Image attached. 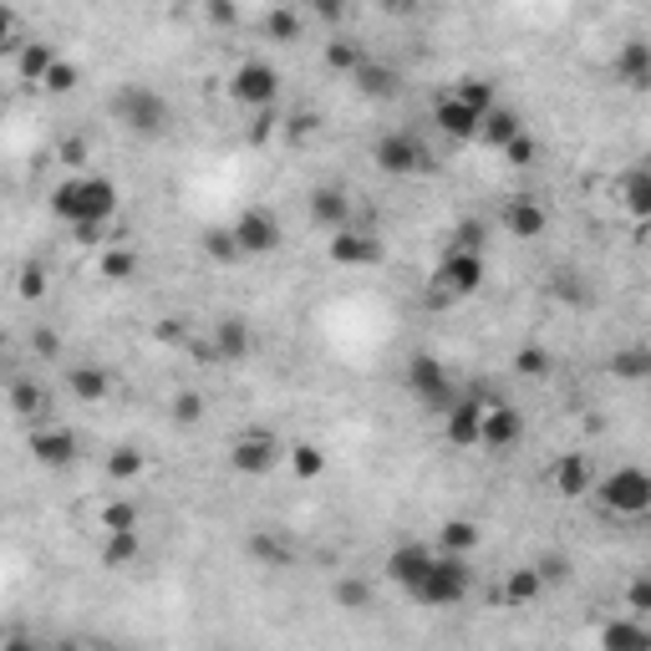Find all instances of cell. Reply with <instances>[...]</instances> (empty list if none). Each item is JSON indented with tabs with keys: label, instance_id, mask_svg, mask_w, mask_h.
I'll list each match as a JSON object with an SVG mask.
<instances>
[{
	"label": "cell",
	"instance_id": "cell-47",
	"mask_svg": "<svg viewBox=\"0 0 651 651\" xmlns=\"http://www.w3.org/2000/svg\"><path fill=\"white\" fill-rule=\"evenodd\" d=\"M204 412H209L204 392H178V398H173V423L194 427V423H204Z\"/></svg>",
	"mask_w": 651,
	"mask_h": 651
},
{
	"label": "cell",
	"instance_id": "cell-56",
	"mask_svg": "<svg viewBox=\"0 0 651 651\" xmlns=\"http://www.w3.org/2000/svg\"><path fill=\"white\" fill-rule=\"evenodd\" d=\"M275 128H280V118H275V112H270V107H260V112H254V128H250V138H254V143H265V138L275 133Z\"/></svg>",
	"mask_w": 651,
	"mask_h": 651
},
{
	"label": "cell",
	"instance_id": "cell-7",
	"mask_svg": "<svg viewBox=\"0 0 651 651\" xmlns=\"http://www.w3.org/2000/svg\"><path fill=\"white\" fill-rule=\"evenodd\" d=\"M408 392L423 402L427 412H448V402L458 398V392H453V382H448V367H443L438 357H427V351L408 361Z\"/></svg>",
	"mask_w": 651,
	"mask_h": 651
},
{
	"label": "cell",
	"instance_id": "cell-25",
	"mask_svg": "<svg viewBox=\"0 0 651 651\" xmlns=\"http://www.w3.org/2000/svg\"><path fill=\"white\" fill-rule=\"evenodd\" d=\"M52 62H56L52 41H21V52H15V72H21V82H31V87H41V77H46Z\"/></svg>",
	"mask_w": 651,
	"mask_h": 651
},
{
	"label": "cell",
	"instance_id": "cell-27",
	"mask_svg": "<svg viewBox=\"0 0 651 651\" xmlns=\"http://www.w3.org/2000/svg\"><path fill=\"white\" fill-rule=\"evenodd\" d=\"M621 204H626V214H631L637 225H647V219H651V173H647V169L626 173V184H621Z\"/></svg>",
	"mask_w": 651,
	"mask_h": 651
},
{
	"label": "cell",
	"instance_id": "cell-61",
	"mask_svg": "<svg viewBox=\"0 0 651 651\" xmlns=\"http://www.w3.org/2000/svg\"><path fill=\"white\" fill-rule=\"evenodd\" d=\"M0 377H6V336H0Z\"/></svg>",
	"mask_w": 651,
	"mask_h": 651
},
{
	"label": "cell",
	"instance_id": "cell-48",
	"mask_svg": "<svg viewBox=\"0 0 651 651\" xmlns=\"http://www.w3.org/2000/svg\"><path fill=\"white\" fill-rule=\"evenodd\" d=\"M361 46H351V41H332V46H326V67L332 72H346V77H351V72L361 67Z\"/></svg>",
	"mask_w": 651,
	"mask_h": 651
},
{
	"label": "cell",
	"instance_id": "cell-18",
	"mask_svg": "<svg viewBox=\"0 0 651 651\" xmlns=\"http://www.w3.org/2000/svg\"><path fill=\"white\" fill-rule=\"evenodd\" d=\"M209 346H214V357L219 361H245L254 351V336H250V326H245L240 316H225V321H214Z\"/></svg>",
	"mask_w": 651,
	"mask_h": 651
},
{
	"label": "cell",
	"instance_id": "cell-44",
	"mask_svg": "<svg viewBox=\"0 0 651 651\" xmlns=\"http://www.w3.org/2000/svg\"><path fill=\"white\" fill-rule=\"evenodd\" d=\"M46 265H41V260H26V265H21V275H15V295H21V301H41V295H46Z\"/></svg>",
	"mask_w": 651,
	"mask_h": 651
},
{
	"label": "cell",
	"instance_id": "cell-50",
	"mask_svg": "<svg viewBox=\"0 0 651 651\" xmlns=\"http://www.w3.org/2000/svg\"><path fill=\"white\" fill-rule=\"evenodd\" d=\"M102 530H138V509L128 504V499H112V504L102 509Z\"/></svg>",
	"mask_w": 651,
	"mask_h": 651
},
{
	"label": "cell",
	"instance_id": "cell-39",
	"mask_svg": "<svg viewBox=\"0 0 651 651\" xmlns=\"http://www.w3.org/2000/svg\"><path fill=\"white\" fill-rule=\"evenodd\" d=\"M77 82H82V72L72 67V62H62V56H56L52 67H46V77H41V93L67 97V93H77Z\"/></svg>",
	"mask_w": 651,
	"mask_h": 651
},
{
	"label": "cell",
	"instance_id": "cell-46",
	"mask_svg": "<svg viewBox=\"0 0 651 651\" xmlns=\"http://www.w3.org/2000/svg\"><path fill=\"white\" fill-rule=\"evenodd\" d=\"M514 372L519 377H550V351H545V346H519V351H514Z\"/></svg>",
	"mask_w": 651,
	"mask_h": 651
},
{
	"label": "cell",
	"instance_id": "cell-23",
	"mask_svg": "<svg viewBox=\"0 0 651 651\" xmlns=\"http://www.w3.org/2000/svg\"><path fill=\"white\" fill-rule=\"evenodd\" d=\"M346 219H351V199H346L341 188H316L311 194V225L316 229H346Z\"/></svg>",
	"mask_w": 651,
	"mask_h": 651
},
{
	"label": "cell",
	"instance_id": "cell-11",
	"mask_svg": "<svg viewBox=\"0 0 651 651\" xmlns=\"http://www.w3.org/2000/svg\"><path fill=\"white\" fill-rule=\"evenodd\" d=\"M519 438H524V417H519L509 402H489V408H484V423H479V448L509 453V448H519Z\"/></svg>",
	"mask_w": 651,
	"mask_h": 651
},
{
	"label": "cell",
	"instance_id": "cell-5",
	"mask_svg": "<svg viewBox=\"0 0 651 651\" xmlns=\"http://www.w3.org/2000/svg\"><path fill=\"white\" fill-rule=\"evenodd\" d=\"M600 493V504L611 509V514H626V519H641L651 509V474L647 468H616L606 474L600 484H590Z\"/></svg>",
	"mask_w": 651,
	"mask_h": 651
},
{
	"label": "cell",
	"instance_id": "cell-38",
	"mask_svg": "<svg viewBox=\"0 0 651 651\" xmlns=\"http://www.w3.org/2000/svg\"><path fill=\"white\" fill-rule=\"evenodd\" d=\"M138 275V254L128 245H107L102 250V280H133Z\"/></svg>",
	"mask_w": 651,
	"mask_h": 651
},
{
	"label": "cell",
	"instance_id": "cell-3",
	"mask_svg": "<svg viewBox=\"0 0 651 651\" xmlns=\"http://www.w3.org/2000/svg\"><path fill=\"white\" fill-rule=\"evenodd\" d=\"M112 118L128 128V133L138 138H163L173 128V107L163 102V93H153V87H122V93H112Z\"/></svg>",
	"mask_w": 651,
	"mask_h": 651
},
{
	"label": "cell",
	"instance_id": "cell-33",
	"mask_svg": "<svg viewBox=\"0 0 651 651\" xmlns=\"http://www.w3.org/2000/svg\"><path fill=\"white\" fill-rule=\"evenodd\" d=\"M600 641H606V647L611 651H626V647H651V626L641 621H611L606 626V631H600Z\"/></svg>",
	"mask_w": 651,
	"mask_h": 651
},
{
	"label": "cell",
	"instance_id": "cell-16",
	"mask_svg": "<svg viewBox=\"0 0 651 651\" xmlns=\"http://www.w3.org/2000/svg\"><path fill=\"white\" fill-rule=\"evenodd\" d=\"M550 225V214L540 199H530V194H519V199L504 204V229L514 235V240H540Z\"/></svg>",
	"mask_w": 651,
	"mask_h": 651
},
{
	"label": "cell",
	"instance_id": "cell-8",
	"mask_svg": "<svg viewBox=\"0 0 651 651\" xmlns=\"http://www.w3.org/2000/svg\"><path fill=\"white\" fill-rule=\"evenodd\" d=\"M280 453H285V443H280L275 433H265V427H254V433H240V438H235L229 468L245 474V479H260V474H270V468L280 464Z\"/></svg>",
	"mask_w": 651,
	"mask_h": 651
},
{
	"label": "cell",
	"instance_id": "cell-57",
	"mask_svg": "<svg viewBox=\"0 0 651 651\" xmlns=\"http://www.w3.org/2000/svg\"><path fill=\"white\" fill-rule=\"evenodd\" d=\"M311 11H316L326 26H336V21L346 15V0H311Z\"/></svg>",
	"mask_w": 651,
	"mask_h": 651
},
{
	"label": "cell",
	"instance_id": "cell-40",
	"mask_svg": "<svg viewBox=\"0 0 651 651\" xmlns=\"http://www.w3.org/2000/svg\"><path fill=\"white\" fill-rule=\"evenodd\" d=\"M280 133H285V143H311V138L321 133V118L311 112V107H301V112H291V118H280Z\"/></svg>",
	"mask_w": 651,
	"mask_h": 651
},
{
	"label": "cell",
	"instance_id": "cell-15",
	"mask_svg": "<svg viewBox=\"0 0 651 651\" xmlns=\"http://www.w3.org/2000/svg\"><path fill=\"white\" fill-rule=\"evenodd\" d=\"M479 118L484 112H474L464 97H438V107H433V122H438L448 138H458V143H474V138H479Z\"/></svg>",
	"mask_w": 651,
	"mask_h": 651
},
{
	"label": "cell",
	"instance_id": "cell-32",
	"mask_svg": "<svg viewBox=\"0 0 651 651\" xmlns=\"http://www.w3.org/2000/svg\"><path fill=\"white\" fill-rule=\"evenodd\" d=\"M52 408V392L41 382H11V412L15 417H41V412Z\"/></svg>",
	"mask_w": 651,
	"mask_h": 651
},
{
	"label": "cell",
	"instance_id": "cell-60",
	"mask_svg": "<svg viewBox=\"0 0 651 651\" xmlns=\"http://www.w3.org/2000/svg\"><path fill=\"white\" fill-rule=\"evenodd\" d=\"M555 285H560V301H585V291H581V280H565V275H560V280H555Z\"/></svg>",
	"mask_w": 651,
	"mask_h": 651
},
{
	"label": "cell",
	"instance_id": "cell-4",
	"mask_svg": "<svg viewBox=\"0 0 651 651\" xmlns=\"http://www.w3.org/2000/svg\"><path fill=\"white\" fill-rule=\"evenodd\" d=\"M479 285H484V254H474V250H443L438 270H433V306L468 301V295H479Z\"/></svg>",
	"mask_w": 651,
	"mask_h": 651
},
{
	"label": "cell",
	"instance_id": "cell-21",
	"mask_svg": "<svg viewBox=\"0 0 651 651\" xmlns=\"http://www.w3.org/2000/svg\"><path fill=\"white\" fill-rule=\"evenodd\" d=\"M514 133H524V118H519L514 107L493 102L489 112L479 118V138H474V143H484V148H504Z\"/></svg>",
	"mask_w": 651,
	"mask_h": 651
},
{
	"label": "cell",
	"instance_id": "cell-43",
	"mask_svg": "<svg viewBox=\"0 0 651 651\" xmlns=\"http://www.w3.org/2000/svg\"><path fill=\"white\" fill-rule=\"evenodd\" d=\"M484 245H489V225H484V219H464V225L448 235V250H474V254H484Z\"/></svg>",
	"mask_w": 651,
	"mask_h": 651
},
{
	"label": "cell",
	"instance_id": "cell-49",
	"mask_svg": "<svg viewBox=\"0 0 651 651\" xmlns=\"http://www.w3.org/2000/svg\"><path fill=\"white\" fill-rule=\"evenodd\" d=\"M499 153L509 159V169H530V163H534V153H540V143H534L530 133H514L504 148H499Z\"/></svg>",
	"mask_w": 651,
	"mask_h": 651
},
{
	"label": "cell",
	"instance_id": "cell-36",
	"mask_svg": "<svg viewBox=\"0 0 651 651\" xmlns=\"http://www.w3.org/2000/svg\"><path fill=\"white\" fill-rule=\"evenodd\" d=\"M138 474H143V448H128V443H122V448L107 453V479L112 484H133Z\"/></svg>",
	"mask_w": 651,
	"mask_h": 651
},
{
	"label": "cell",
	"instance_id": "cell-26",
	"mask_svg": "<svg viewBox=\"0 0 651 651\" xmlns=\"http://www.w3.org/2000/svg\"><path fill=\"white\" fill-rule=\"evenodd\" d=\"M540 590H545L540 571H534V565H519V571L504 575V590H499V600H504V606H530Z\"/></svg>",
	"mask_w": 651,
	"mask_h": 651
},
{
	"label": "cell",
	"instance_id": "cell-37",
	"mask_svg": "<svg viewBox=\"0 0 651 651\" xmlns=\"http://www.w3.org/2000/svg\"><path fill=\"white\" fill-rule=\"evenodd\" d=\"M199 245H204V254H209L214 265H235V260H245L240 245H235V235H229V229H204Z\"/></svg>",
	"mask_w": 651,
	"mask_h": 651
},
{
	"label": "cell",
	"instance_id": "cell-14",
	"mask_svg": "<svg viewBox=\"0 0 651 651\" xmlns=\"http://www.w3.org/2000/svg\"><path fill=\"white\" fill-rule=\"evenodd\" d=\"M31 458L41 468H67V464H77V438H72L67 427H36L31 433Z\"/></svg>",
	"mask_w": 651,
	"mask_h": 651
},
{
	"label": "cell",
	"instance_id": "cell-41",
	"mask_svg": "<svg viewBox=\"0 0 651 651\" xmlns=\"http://www.w3.org/2000/svg\"><path fill=\"white\" fill-rule=\"evenodd\" d=\"M336 606H341V611H367V606H372V585L357 581V575L336 581Z\"/></svg>",
	"mask_w": 651,
	"mask_h": 651
},
{
	"label": "cell",
	"instance_id": "cell-13",
	"mask_svg": "<svg viewBox=\"0 0 651 651\" xmlns=\"http://www.w3.org/2000/svg\"><path fill=\"white\" fill-rule=\"evenodd\" d=\"M326 254H332L336 265L346 270H361V265H382V240L377 235H361V229H336L332 245H326Z\"/></svg>",
	"mask_w": 651,
	"mask_h": 651
},
{
	"label": "cell",
	"instance_id": "cell-1",
	"mask_svg": "<svg viewBox=\"0 0 651 651\" xmlns=\"http://www.w3.org/2000/svg\"><path fill=\"white\" fill-rule=\"evenodd\" d=\"M52 214L67 225H107L118 214V184L102 173H72L52 188Z\"/></svg>",
	"mask_w": 651,
	"mask_h": 651
},
{
	"label": "cell",
	"instance_id": "cell-19",
	"mask_svg": "<svg viewBox=\"0 0 651 651\" xmlns=\"http://www.w3.org/2000/svg\"><path fill=\"white\" fill-rule=\"evenodd\" d=\"M245 555H250L254 565H265V571H285V565L295 560V545L275 530H254L250 540H245Z\"/></svg>",
	"mask_w": 651,
	"mask_h": 651
},
{
	"label": "cell",
	"instance_id": "cell-2",
	"mask_svg": "<svg viewBox=\"0 0 651 651\" xmlns=\"http://www.w3.org/2000/svg\"><path fill=\"white\" fill-rule=\"evenodd\" d=\"M474 590V575H468L464 555H433V565H427L423 575H417V585H412L408 596L417 600V606H433V611H448V606H458V600Z\"/></svg>",
	"mask_w": 651,
	"mask_h": 651
},
{
	"label": "cell",
	"instance_id": "cell-55",
	"mask_svg": "<svg viewBox=\"0 0 651 651\" xmlns=\"http://www.w3.org/2000/svg\"><path fill=\"white\" fill-rule=\"evenodd\" d=\"M534 571H540V581H545V585H560V581H565V575H571V565H565V560H560V555H545V560H540V565H534Z\"/></svg>",
	"mask_w": 651,
	"mask_h": 651
},
{
	"label": "cell",
	"instance_id": "cell-22",
	"mask_svg": "<svg viewBox=\"0 0 651 651\" xmlns=\"http://www.w3.org/2000/svg\"><path fill=\"white\" fill-rule=\"evenodd\" d=\"M433 555H438V550H427V545H398L392 555H387V575H392L402 590H412V585H417V575L433 565Z\"/></svg>",
	"mask_w": 651,
	"mask_h": 651
},
{
	"label": "cell",
	"instance_id": "cell-54",
	"mask_svg": "<svg viewBox=\"0 0 651 651\" xmlns=\"http://www.w3.org/2000/svg\"><path fill=\"white\" fill-rule=\"evenodd\" d=\"M6 52H21V41H15V15L11 6H0V56Z\"/></svg>",
	"mask_w": 651,
	"mask_h": 651
},
{
	"label": "cell",
	"instance_id": "cell-35",
	"mask_svg": "<svg viewBox=\"0 0 651 651\" xmlns=\"http://www.w3.org/2000/svg\"><path fill=\"white\" fill-rule=\"evenodd\" d=\"M651 372V351L647 346H626V351H611V377L621 382H641Z\"/></svg>",
	"mask_w": 651,
	"mask_h": 651
},
{
	"label": "cell",
	"instance_id": "cell-6",
	"mask_svg": "<svg viewBox=\"0 0 651 651\" xmlns=\"http://www.w3.org/2000/svg\"><path fill=\"white\" fill-rule=\"evenodd\" d=\"M372 163L387 173V178H412V173L433 169V153L423 148L417 133H382L372 148Z\"/></svg>",
	"mask_w": 651,
	"mask_h": 651
},
{
	"label": "cell",
	"instance_id": "cell-31",
	"mask_svg": "<svg viewBox=\"0 0 651 651\" xmlns=\"http://www.w3.org/2000/svg\"><path fill=\"white\" fill-rule=\"evenodd\" d=\"M474 545H479V524H474V519H448V524L438 530L443 555H468Z\"/></svg>",
	"mask_w": 651,
	"mask_h": 651
},
{
	"label": "cell",
	"instance_id": "cell-45",
	"mask_svg": "<svg viewBox=\"0 0 651 651\" xmlns=\"http://www.w3.org/2000/svg\"><path fill=\"white\" fill-rule=\"evenodd\" d=\"M87 159H93V143L87 138H62V148H56V163L72 173H87Z\"/></svg>",
	"mask_w": 651,
	"mask_h": 651
},
{
	"label": "cell",
	"instance_id": "cell-59",
	"mask_svg": "<svg viewBox=\"0 0 651 651\" xmlns=\"http://www.w3.org/2000/svg\"><path fill=\"white\" fill-rule=\"evenodd\" d=\"M102 229L107 225H72V235H77V245H97L102 240Z\"/></svg>",
	"mask_w": 651,
	"mask_h": 651
},
{
	"label": "cell",
	"instance_id": "cell-10",
	"mask_svg": "<svg viewBox=\"0 0 651 651\" xmlns=\"http://www.w3.org/2000/svg\"><path fill=\"white\" fill-rule=\"evenodd\" d=\"M489 402H499V398H489ZM489 402H484L479 392L448 402V412H443V438H448V448H479V423H484V408H489Z\"/></svg>",
	"mask_w": 651,
	"mask_h": 651
},
{
	"label": "cell",
	"instance_id": "cell-34",
	"mask_svg": "<svg viewBox=\"0 0 651 651\" xmlns=\"http://www.w3.org/2000/svg\"><path fill=\"white\" fill-rule=\"evenodd\" d=\"M285 458H291V474L295 479H321V474H326V453L316 448V443H291V448H285Z\"/></svg>",
	"mask_w": 651,
	"mask_h": 651
},
{
	"label": "cell",
	"instance_id": "cell-58",
	"mask_svg": "<svg viewBox=\"0 0 651 651\" xmlns=\"http://www.w3.org/2000/svg\"><path fill=\"white\" fill-rule=\"evenodd\" d=\"M31 346H36V357H46V361H52L56 351H62V341H56V332H36V336H31Z\"/></svg>",
	"mask_w": 651,
	"mask_h": 651
},
{
	"label": "cell",
	"instance_id": "cell-42",
	"mask_svg": "<svg viewBox=\"0 0 651 651\" xmlns=\"http://www.w3.org/2000/svg\"><path fill=\"white\" fill-rule=\"evenodd\" d=\"M453 97H464V102L474 107V112H489V107L499 102V93H493V82H489V77H464Z\"/></svg>",
	"mask_w": 651,
	"mask_h": 651
},
{
	"label": "cell",
	"instance_id": "cell-24",
	"mask_svg": "<svg viewBox=\"0 0 651 651\" xmlns=\"http://www.w3.org/2000/svg\"><path fill=\"white\" fill-rule=\"evenodd\" d=\"M590 484H596V474H590V458H581V453H565L555 464V493L560 499H581V493H590Z\"/></svg>",
	"mask_w": 651,
	"mask_h": 651
},
{
	"label": "cell",
	"instance_id": "cell-9",
	"mask_svg": "<svg viewBox=\"0 0 651 651\" xmlns=\"http://www.w3.org/2000/svg\"><path fill=\"white\" fill-rule=\"evenodd\" d=\"M275 93H280V72L270 62H240L235 77H229V97L240 107H275Z\"/></svg>",
	"mask_w": 651,
	"mask_h": 651
},
{
	"label": "cell",
	"instance_id": "cell-17",
	"mask_svg": "<svg viewBox=\"0 0 651 651\" xmlns=\"http://www.w3.org/2000/svg\"><path fill=\"white\" fill-rule=\"evenodd\" d=\"M611 72H616V82L631 87V93H647L651 87V46L647 41H626L621 52H616Z\"/></svg>",
	"mask_w": 651,
	"mask_h": 651
},
{
	"label": "cell",
	"instance_id": "cell-30",
	"mask_svg": "<svg viewBox=\"0 0 651 651\" xmlns=\"http://www.w3.org/2000/svg\"><path fill=\"white\" fill-rule=\"evenodd\" d=\"M138 550H143L138 530H107L102 565H107V571H122V565H133V560H138Z\"/></svg>",
	"mask_w": 651,
	"mask_h": 651
},
{
	"label": "cell",
	"instance_id": "cell-20",
	"mask_svg": "<svg viewBox=\"0 0 651 651\" xmlns=\"http://www.w3.org/2000/svg\"><path fill=\"white\" fill-rule=\"evenodd\" d=\"M361 97H372V102H387V97H398V67H387V62H372V56H361V67L351 72Z\"/></svg>",
	"mask_w": 651,
	"mask_h": 651
},
{
	"label": "cell",
	"instance_id": "cell-51",
	"mask_svg": "<svg viewBox=\"0 0 651 651\" xmlns=\"http://www.w3.org/2000/svg\"><path fill=\"white\" fill-rule=\"evenodd\" d=\"M153 341L159 346H184L188 341V321L184 316H163L159 326H153Z\"/></svg>",
	"mask_w": 651,
	"mask_h": 651
},
{
	"label": "cell",
	"instance_id": "cell-29",
	"mask_svg": "<svg viewBox=\"0 0 651 651\" xmlns=\"http://www.w3.org/2000/svg\"><path fill=\"white\" fill-rule=\"evenodd\" d=\"M67 387H72V398H82V402H102L107 392H112L107 372H102V367H93V361H87V367H72Z\"/></svg>",
	"mask_w": 651,
	"mask_h": 651
},
{
	"label": "cell",
	"instance_id": "cell-12",
	"mask_svg": "<svg viewBox=\"0 0 651 651\" xmlns=\"http://www.w3.org/2000/svg\"><path fill=\"white\" fill-rule=\"evenodd\" d=\"M229 235H235V245H240V254H270L280 245V225L270 209H245L235 225H229Z\"/></svg>",
	"mask_w": 651,
	"mask_h": 651
},
{
	"label": "cell",
	"instance_id": "cell-52",
	"mask_svg": "<svg viewBox=\"0 0 651 651\" xmlns=\"http://www.w3.org/2000/svg\"><path fill=\"white\" fill-rule=\"evenodd\" d=\"M626 606H631V616H647L651 611V581H647V575H637V581H631V590H626Z\"/></svg>",
	"mask_w": 651,
	"mask_h": 651
},
{
	"label": "cell",
	"instance_id": "cell-53",
	"mask_svg": "<svg viewBox=\"0 0 651 651\" xmlns=\"http://www.w3.org/2000/svg\"><path fill=\"white\" fill-rule=\"evenodd\" d=\"M204 11H209L214 26H235V21H240V6H235V0H204Z\"/></svg>",
	"mask_w": 651,
	"mask_h": 651
},
{
	"label": "cell",
	"instance_id": "cell-28",
	"mask_svg": "<svg viewBox=\"0 0 651 651\" xmlns=\"http://www.w3.org/2000/svg\"><path fill=\"white\" fill-rule=\"evenodd\" d=\"M265 36L275 41V46H295V41L306 36V15L291 11V6H275V11L265 15Z\"/></svg>",
	"mask_w": 651,
	"mask_h": 651
}]
</instances>
